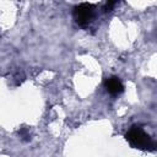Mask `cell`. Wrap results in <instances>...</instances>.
I'll return each instance as SVG.
<instances>
[{
  "label": "cell",
  "instance_id": "cell-3",
  "mask_svg": "<svg viewBox=\"0 0 157 157\" xmlns=\"http://www.w3.org/2000/svg\"><path fill=\"white\" fill-rule=\"evenodd\" d=\"M104 87L112 96H118L124 91V85L117 76H110L104 80Z\"/></svg>",
  "mask_w": 157,
  "mask_h": 157
},
{
  "label": "cell",
  "instance_id": "cell-5",
  "mask_svg": "<svg viewBox=\"0 0 157 157\" xmlns=\"http://www.w3.org/2000/svg\"><path fill=\"white\" fill-rule=\"evenodd\" d=\"M115 5V2L114 1H108L105 5H104V7H103V10H104V12H109V11H112V9H113V6Z\"/></svg>",
  "mask_w": 157,
  "mask_h": 157
},
{
  "label": "cell",
  "instance_id": "cell-2",
  "mask_svg": "<svg viewBox=\"0 0 157 157\" xmlns=\"http://www.w3.org/2000/svg\"><path fill=\"white\" fill-rule=\"evenodd\" d=\"M93 9H94L93 5L88 4V2H81V4L76 5L72 11L76 23H78L82 27L87 26L93 18Z\"/></svg>",
  "mask_w": 157,
  "mask_h": 157
},
{
  "label": "cell",
  "instance_id": "cell-4",
  "mask_svg": "<svg viewBox=\"0 0 157 157\" xmlns=\"http://www.w3.org/2000/svg\"><path fill=\"white\" fill-rule=\"evenodd\" d=\"M18 135L21 136V139H22L23 141H29V140H31V135H29V132H28V130H27L26 128H22V129L18 131Z\"/></svg>",
  "mask_w": 157,
  "mask_h": 157
},
{
  "label": "cell",
  "instance_id": "cell-1",
  "mask_svg": "<svg viewBox=\"0 0 157 157\" xmlns=\"http://www.w3.org/2000/svg\"><path fill=\"white\" fill-rule=\"evenodd\" d=\"M125 139L134 147L142 151H155V142L151 136L139 125H132L125 134Z\"/></svg>",
  "mask_w": 157,
  "mask_h": 157
}]
</instances>
